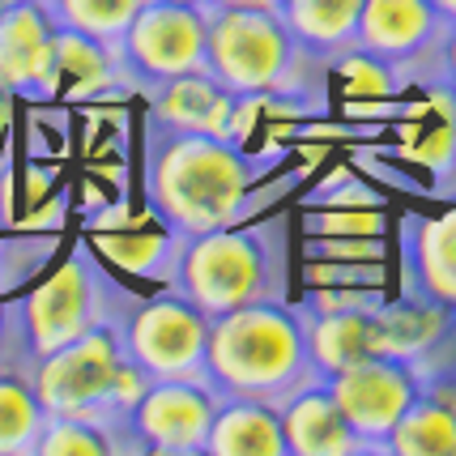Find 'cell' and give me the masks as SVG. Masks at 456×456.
Instances as JSON below:
<instances>
[{
    "label": "cell",
    "instance_id": "obj_1",
    "mask_svg": "<svg viewBox=\"0 0 456 456\" xmlns=\"http://www.w3.org/2000/svg\"><path fill=\"white\" fill-rule=\"evenodd\" d=\"M316 376L307 358L303 312L281 298H260L209 320L205 379L222 397L286 401Z\"/></svg>",
    "mask_w": 456,
    "mask_h": 456
},
{
    "label": "cell",
    "instance_id": "obj_2",
    "mask_svg": "<svg viewBox=\"0 0 456 456\" xmlns=\"http://www.w3.org/2000/svg\"><path fill=\"white\" fill-rule=\"evenodd\" d=\"M256 179L252 159L231 137L171 133L150 150V200L175 235H200L239 218Z\"/></svg>",
    "mask_w": 456,
    "mask_h": 456
},
{
    "label": "cell",
    "instance_id": "obj_3",
    "mask_svg": "<svg viewBox=\"0 0 456 456\" xmlns=\"http://www.w3.org/2000/svg\"><path fill=\"white\" fill-rule=\"evenodd\" d=\"M312 52L290 35L269 4H218L209 9L205 69L231 94H298L307 81Z\"/></svg>",
    "mask_w": 456,
    "mask_h": 456
},
{
    "label": "cell",
    "instance_id": "obj_4",
    "mask_svg": "<svg viewBox=\"0 0 456 456\" xmlns=\"http://www.w3.org/2000/svg\"><path fill=\"white\" fill-rule=\"evenodd\" d=\"M175 290L214 320L260 298H278L281 256L265 226H214L200 235H179Z\"/></svg>",
    "mask_w": 456,
    "mask_h": 456
},
{
    "label": "cell",
    "instance_id": "obj_5",
    "mask_svg": "<svg viewBox=\"0 0 456 456\" xmlns=\"http://www.w3.org/2000/svg\"><path fill=\"white\" fill-rule=\"evenodd\" d=\"M124 358H128L124 329L102 320L90 333H81L77 341L35 358L30 384H35L39 401L47 405V414H90L116 422L111 397H116V379Z\"/></svg>",
    "mask_w": 456,
    "mask_h": 456
},
{
    "label": "cell",
    "instance_id": "obj_6",
    "mask_svg": "<svg viewBox=\"0 0 456 456\" xmlns=\"http://www.w3.org/2000/svg\"><path fill=\"white\" fill-rule=\"evenodd\" d=\"M209 39V9L192 0H145L128 30L119 35L116 52L128 81L159 86L205 69Z\"/></svg>",
    "mask_w": 456,
    "mask_h": 456
},
{
    "label": "cell",
    "instance_id": "obj_7",
    "mask_svg": "<svg viewBox=\"0 0 456 456\" xmlns=\"http://www.w3.org/2000/svg\"><path fill=\"white\" fill-rule=\"evenodd\" d=\"M119 329H124L128 358L141 362L150 379H205L209 316L179 290L141 303Z\"/></svg>",
    "mask_w": 456,
    "mask_h": 456
},
{
    "label": "cell",
    "instance_id": "obj_8",
    "mask_svg": "<svg viewBox=\"0 0 456 456\" xmlns=\"http://www.w3.org/2000/svg\"><path fill=\"white\" fill-rule=\"evenodd\" d=\"M102 281L99 265L90 256H69L52 278H43L26 303H21V333H26V350L35 358L52 354L60 346L77 341L81 333H90L94 324H102Z\"/></svg>",
    "mask_w": 456,
    "mask_h": 456
},
{
    "label": "cell",
    "instance_id": "obj_9",
    "mask_svg": "<svg viewBox=\"0 0 456 456\" xmlns=\"http://www.w3.org/2000/svg\"><path fill=\"white\" fill-rule=\"evenodd\" d=\"M329 388H333V401L346 414L350 431L367 444V452H384L388 431L410 410V401L422 393V371L410 358L371 354L338 376H329Z\"/></svg>",
    "mask_w": 456,
    "mask_h": 456
},
{
    "label": "cell",
    "instance_id": "obj_10",
    "mask_svg": "<svg viewBox=\"0 0 456 456\" xmlns=\"http://www.w3.org/2000/svg\"><path fill=\"white\" fill-rule=\"evenodd\" d=\"M218 405L222 393L209 379H150L124 431H133V444L145 452L197 456L205 452Z\"/></svg>",
    "mask_w": 456,
    "mask_h": 456
},
{
    "label": "cell",
    "instance_id": "obj_11",
    "mask_svg": "<svg viewBox=\"0 0 456 456\" xmlns=\"http://www.w3.org/2000/svg\"><path fill=\"white\" fill-rule=\"evenodd\" d=\"M448 18L431 0H362L354 47L379 56L401 73V64L418 60L422 52H436Z\"/></svg>",
    "mask_w": 456,
    "mask_h": 456
},
{
    "label": "cell",
    "instance_id": "obj_12",
    "mask_svg": "<svg viewBox=\"0 0 456 456\" xmlns=\"http://www.w3.org/2000/svg\"><path fill=\"white\" fill-rule=\"evenodd\" d=\"M56 18L43 0H18L0 13V81L13 94H52Z\"/></svg>",
    "mask_w": 456,
    "mask_h": 456
},
{
    "label": "cell",
    "instance_id": "obj_13",
    "mask_svg": "<svg viewBox=\"0 0 456 456\" xmlns=\"http://www.w3.org/2000/svg\"><path fill=\"white\" fill-rule=\"evenodd\" d=\"M286 456H350L367 452V444L350 431L346 414L333 401V388L324 376H312L298 384L286 401H278Z\"/></svg>",
    "mask_w": 456,
    "mask_h": 456
},
{
    "label": "cell",
    "instance_id": "obj_14",
    "mask_svg": "<svg viewBox=\"0 0 456 456\" xmlns=\"http://www.w3.org/2000/svg\"><path fill=\"white\" fill-rule=\"evenodd\" d=\"M405 290L456 316V205L444 214H414L401 231Z\"/></svg>",
    "mask_w": 456,
    "mask_h": 456
},
{
    "label": "cell",
    "instance_id": "obj_15",
    "mask_svg": "<svg viewBox=\"0 0 456 456\" xmlns=\"http://www.w3.org/2000/svg\"><path fill=\"white\" fill-rule=\"evenodd\" d=\"M235 99L239 94H231L209 69H197V73H183V77L154 86V119L171 133L231 137Z\"/></svg>",
    "mask_w": 456,
    "mask_h": 456
},
{
    "label": "cell",
    "instance_id": "obj_16",
    "mask_svg": "<svg viewBox=\"0 0 456 456\" xmlns=\"http://www.w3.org/2000/svg\"><path fill=\"white\" fill-rule=\"evenodd\" d=\"M379 307V303H376ZM376 307H341V312H307V358L316 376H338L376 354Z\"/></svg>",
    "mask_w": 456,
    "mask_h": 456
},
{
    "label": "cell",
    "instance_id": "obj_17",
    "mask_svg": "<svg viewBox=\"0 0 456 456\" xmlns=\"http://www.w3.org/2000/svg\"><path fill=\"white\" fill-rule=\"evenodd\" d=\"M128 81L119 52L111 43L90 39L81 30L56 26V43H52V94L64 99H94L107 86Z\"/></svg>",
    "mask_w": 456,
    "mask_h": 456
},
{
    "label": "cell",
    "instance_id": "obj_18",
    "mask_svg": "<svg viewBox=\"0 0 456 456\" xmlns=\"http://www.w3.org/2000/svg\"><path fill=\"white\" fill-rule=\"evenodd\" d=\"M401 150L439 175L456 167V90L444 77L427 81L422 99L401 116Z\"/></svg>",
    "mask_w": 456,
    "mask_h": 456
},
{
    "label": "cell",
    "instance_id": "obj_19",
    "mask_svg": "<svg viewBox=\"0 0 456 456\" xmlns=\"http://www.w3.org/2000/svg\"><path fill=\"white\" fill-rule=\"evenodd\" d=\"M209 456H286V436H281V414L273 401L256 397H222L209 439Z\"/></svg>",
    "mask_w": 456,
    "mask_h": 456
},
{
    "label": "cell",
    "instance_id": "obj_20",
    "mask_svg": "<svg viewBox=\"0 0 456 456\" xmlns=\"http://www.w3.org/2000/svg\"><path fill=\"white\" fill-rule=\"evenodd\" d=\"M393 456H456V388L427 384L384 439Z\"/></svg>",
    "mask_w": 456,
    "mask_h": 456
},
{
    "label": "cell",
    "instance_id": "obj_21",
    "mask_svg": "<svg viewBox=\"0 0 456 456\" xmlns=\"http://www.w3.org/2000/svg\"><path fill=\"white\" fill-rule=\"evenodd\" d=\"M448 307L427 303V298L405 295L401 303H379L376 307V354H393V358H422L436 350V341L448 333Z\"/></svg>",
    "mask_w": 456,
    "mask_h": 456
},
{
    "label": "cell",
    "instance_id": "obj_22",
    "mask_svg": "<svg viewBox=\"0 0 456 456\" xmlns=\"http://www.w3.org/2000/svg\"><path fill=\"white\" fill-rule=\"evenodd\" d=\"M281 21L290 26L312 56H333L350 52L358 39V13L362 0H281L278 4Z\"/></svg>",
    "mask_w": 456,
    "mask_h": 456
},
{
    "label": "cell",
    "instance_id": "obj_23",
    "mask_svg": "<svg viewBox=\"0 0 456 456\" xmlns=\"http://www.w3.org/2000/svg\"><path fill=\"white\" fill-rule=\"evenodd\" d=\"M47 427V405L26 376L0 371V456H35Z\"/></svg>",
    "mask_w": 456,
    "mask_h": 456
},
{
    "label": "cell",
    "instance_id": "obj_24",
    "mask_svg": "<svg viewBox=\"0 0 456 456\" xmlns=\"http://www.w3.org/2000/svg\"><path fill=\"white\" fill-rule=\"evenodd\" d=\"M116 422L107 418H90V414H47V427L39 436L35 456H102L116 452L119 439Z\"/></svg>",
    "mask_w": 456,
    "mask_h": 456
},
{
    "label": "cell",
    "instance_id": "obj_25",
    "mask_svg": "<svg viewBox=\"0 0 456 456\" xmlns=\"http://www.w3.org/2000/svg\"><path fill=\"white\" fill-rule=\"evenodd\" d=\"M43 4L56 18V26L81 30L90 39H102L116 47L119 35L128 30V21L137 18V9L145 0H43Z\"/></svg>",
    "mask_w": 456,
    "mask_h": 456
},
{
    "label": "cell",
    "instance_id": "obj_26",
    "mask_svg": "<svg viewBox=\"0 0 456 456\" xmlns=\"http://www.w3.org/2000/svg\"><path fill=\"white\" fill-rule=\"evenodd\" d=\"M338 77L346 81V94L354 99H388L401 90V73L393 64H384L379 56L362 52V47H350L338 56Z\"/></svg>",
    "mask_w": 456,
    "mask_h": 456
},
{
    "label": "cell",
    "instance_id": "obj_27",
    "mask_svg": "<svg viewBox=\"0 0 456 456\" xmlns=\"http://www.w3.org/2000/svg\"><path fill=\"white\" fill-rule=\"evenodd\" d=\"M303 231L307 235H384V209L379 205H367V209H354V205H316L303 218Z\"/></svg>",
    "mask_w": 456,
    "mask_h": 456
},
{
    "label": "cell",
    "instance_id": "obj_28",
    "mask_svg": "<svg viewBox=\"0 0 456 456\" xmlns=\"http://www.w3.org/2000/svg\"><path fill=\"white\" fill-rule=\"evenodd\" d=\"M307 252L329 265H362V260H384V235H307Z\"/></svg>",
    "mask_w": 456,
    "mask_h": 456
},
{
    "label": "cell",
    "instance_id": "obj_29",
    "mask_svg": "<svg viewBox=\"0 0 456 456\" xmlns=\"http://www.w3.org/2000/svg\"><path fill=\"white\" fill-rule=\"evenodd\" d=\"M436 52H439V77L456 90V21H448V26H444Z\"/></svg>",
    "mask_w": 456,
    "mask_h": 456
},
{
    "label": "cell",
    "instance_id": "obj_30",
    "mask_svg": "<svg viewBox=\"0 0 456 456\" xmlns=\"http://www.w3.org/2000/svg\"><path fill=\"white\" fill-rule=\"evenodd\" d=\"M9 111H13V90L0 81V137H4V128H9Z\"/></svg>",
    "mask_w": 456,
    "mask_h": 456
},
{
    "label": "cell",
    "instance_id": "obj_31",
    "mask_svg": "<svg viewBox=\"0 0 456 456\" xmlns=\"http://www.w3.org/2000/svg\"><path fill=\"white\" fill-rule=\"evenodd\" d=\"M218 4H269V9H278V0H205V9H218Z\"/></svg>",
    "mask_w": 456,
    "mask_h": 456
},
{
    "label": "cell",
    "instance_id": "obj_32",
    "mask_svg": "<svg viewBox=\"0 0 456 456\" xmlns=\"http://www.w3.org/2000/svg\"><path fill=\"white\" fill-rule=\"evenodd\" d=\"M431 4H436V9H439V13H444L448 21H456V0H431Z\"/></svg>",
    "mask_w": 456,
    "mask_h": 456
},
{
    "label": "cell",
    "instance_id": "obj_33",
    "mask_svg": "<svg viewBox=\"0 0 456 456\" xmlns=\"http://www.w3.org/2000/svg\"><path fill=\"white\" fill-rule=\"evenodd\" d=\"M4 9H9V0H0V13H4Z\"/></svg>",
    "mask_w": 456,
    "mask_h": 456
},
{
    "label": "cell",
    "instance_id": "obj_34",
    "mask_svg": "<svg viewBox=\"0 0 456 456\" xmlns=\"http://www.w3.org/2000/svg\"><path fill=\"white\" fill-rule=\"evenodd\" d=\"M0 333H4V316H0Z\"/></svg>",
    "mask_w": 456,
    "mask_h": 456
},
{
    "label": "cell",
    "instance_id": "obj_35",
    "mask_svg": "<svg viewBox=\"0 0 456 456\" xmlns=\"http://www.w3.org/2000/svg\"><path fill=\"white\" fill-rule=\"evenodd\" d=\"M192 4H205V0H192Z\"/></svg>",
    "mask_w": 456,
    "mask_h": 456
},
{
    "label": "cell",
    "instance_id": "obj_36",
    "mask_svg": "<svg viewBox=\"0 0 456 456\" xmlns=\"http://www.w3.org/2000/svg\"><path fill=\"white\" fill-rule=\"evenodd\" d=\"M278 4H281V0H278Z\"/></svg>",
    "mask_w": 456,
    "mask_h": 456
}]
</instances>
